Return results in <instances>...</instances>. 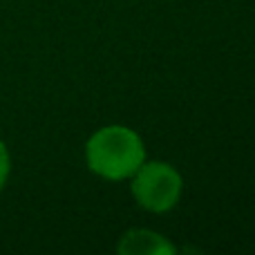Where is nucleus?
<instances>
[{"label":"nucleus","mask_w":255,"mask_h":255,"mask_svg":"<svg viewBox=\"0 0 255 255\" xmlns=\"http://www.w3.org/2000/svg\"><path fill=\"white\" fill-rule=\"evenodd\" d=\"M145 161V145L139 132L128 126H103L85 143V163L106 181H126Z\"/></svg>","instance_id":"1"},{"label":"nucleus","mask_w":255,"mask_h":255,"mask_svg":"<svg viewBox=\"0 0 255 255\" xmlns=\"http://www.w3.org/2000/svg\"><path fill=\"white\" fill-rule=\"evenodd\" d=\"M130 190L134 202L143 211L161 215L179 204L184 193V179L181 172L172 163L161 159H145L141 168L130 177Z\"/></svg>","instance_id":"2"},{"label":"nucleus","mask_w":255,"mask_h":255,"mask_svg":"<svg viewBox=\"0 0 255 255\" xmlns=\"http://www.w3.org/2000/svg\"><path fill=\"white\" fill-rule=\"evenodd\" d=\"M119 255H172L177 253L175 244L161 233L150 229H130L117 242Z\"/></svg>","instance_id":"3"},{"label":"nucleus","mask_w":255,"mask_h":255,"mask_svg":"<svg viewBox=\"0 0 255 255\" xmlns=\"http://www.w3.org/2000/svg\"><path fill=\"white\" fill-rule=\"evenodd\" d=\"M9 175H11V154L2 139H0V190L7 186Z\"/></svg>","instance_id":"4"}]
</instances>
